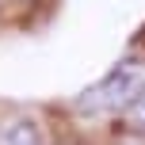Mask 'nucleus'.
Returning a JSON list of instances; mask_svg holds the SVG:
<instances>
[{
    "mask_svg": "<svg viewBox=\"0 0 145 145\" xmlns=\"http://www.w3.org/2000/svg\"><path fill=\"white\" fill-rule=\"evenodd\" d=\"M145 95V61H122L118 69H111L99 84H92L76 99V107L84 115H107V111H130Z\"/></svg>",
    "mask_w": 145,
    "mask_h": 145,
    "instance_id": "nucleus-1",
    "label": "nucleus"
},
{
    "mask_svg": "<svg viewBox=\"0 0 145 145\" xmlns=\"http://www.w3.org/2000/svg\"><path fill=\"white\" fill-rule=\"evenodd\" d=\"M0 145H42V130H38L35 118L12 115L0 122Z\"/></svg>",
    "mask_w": 145,
    "mask_h": 145,
    "instance_id": "nucleus-2",
    "label": "nucleus"
},
{
    "mask_svg": "<svg viewBox=\"0 0 145 145\" xmlns=\"http://www.w3.org/2000/svg\"><path fill=\"white\" fill-rule=\"evenodd\" d=\"M130 122H134V126H141V130H145V95H141V99H138V103L130 107Z\"/></svg>",
    "mask_w": 145,
    "mask_h": 145,
    "instance_id": "nucleus-3",
    "label": "nucleus"
}]
</instances>
